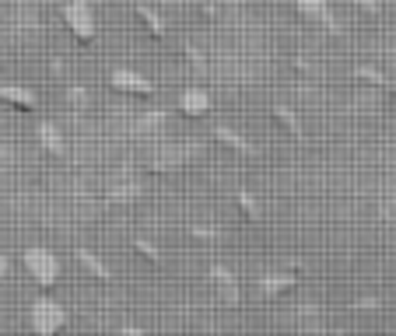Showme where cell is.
<instances>
[{"instance_id": "obj_2", "label": "cell", "mask_w": 396, "mask_h": 336, "mask_svg": "<svg viewBox=\"0 0 396 336\" xmlns=\"http://www.w3.org/2000/svg\"><path fill=\"white\" fill-rule=\"evenodd\" d=\"M64 323H67V312L60 309V301H53V298H35L32 301V330L39 336L56 333Z\"/></svg>"}, {"instance_id": "obj_6", "label": "cell", "mask_w": 396, "mask_h": 336, "mask_svg": "<svg viewBox=\"0 0 396 336\" xmlns=\"http://www.w3.org/2000/svg\"><path fill=\"white\" fill-rule=\"evenodd\" d=\"M0 102L4 106H14V109H35L39 106L35 92H25L18 85H0Z\"/></svg>"}, {"instance_id": "obj_17", "label": "cell", "mask_w": 396, "mask_h": 336, "mask_svg": "<svg viewBox=\"0 0 396 336\" xmlns=\"http://www.w3.org/2000/svg\"><path fill=\"white\" fill-rule=\"evenodd\" d=\"M354 77H358V81H368L372 88H386V77H383L376 67H358V70H354Z\"/></svg>"}, {"instance_id": "obj_4", "label": "cell", "mask_w": 396, "mask_h": 336, "mask_svg": "<svg viewBox=\"0 0 396 336\" xmlns=\"http://www.w3.org/2000/svg\"><path fill=\"white\" fill-rule=\"evenodd\" d=\"M109 81L116 92H126V95H155V85L148 77H140L137 70H112Z\"/></svg>"}, {"instance_id": "obj_23", "label": "cell", "mask_w": 396, "mask_h": 336, "mask_svg": "<svg viewBox=\"0 0 396 336\" xmlns=\"http://www.w3.org/2000/svg\"><path fill=\"white\" fill-rule=\"evenodd\" d=\"M162 119H165V112H151V116H144V123H140V126L148 130V126H158Z\"/></svg>"}, {"instance_id": "obj_22", "label": "cell", "mask_w": 396, "mask_h": 336, "mask_svg": "<svg viewBox=\"0 0 396 336\" xmlns=\"http://www.w3.org/2000/svg\"><path fill=\"white\" fill-rule=\"evenodd\" d=\"M183 53H186V60H190L193 67H200V70H203V56H200V53H197V49H193V46H190V42L183 46Z\"/></svg>"}, {"instance_id": "obj_13", "label": "cell", "mask_w": 396, "mask_h": 336, "mask_svg": "<svg viewBox=\"0 0 396 336\" xmlns=\"http://www.w3.org/2000/svg\"><path fill=\"white\" fill-rule=\"evenodd\" d=\"M235 207H239V214H242L249 224H256L260 218H263L260 204H256V200H253V193H246V189H235Z\"/></svg>"}, {"instance_id": "obj_16", "label": "cell", "mask_w": 396, "mask_h": 336, "mask_svg": "<svg viewBox=\"0 0 396 336\" xmlns=\"http://www.w3.org/2000/svg\"><path fill=\"white\" fill-rule=\"evenodd\" d=\"M133 249H137V252H140V256H144L151 266H162V263H165V259H162V252H158V249H155L148 238H133Z\"/></svg>"}, {"instance_id": "obj_18", "label": "cell", "mask_w": 396, "mask_h": 336, "mask_svg": "<svg viewBox=\"0 0 396 336\" xmlns=\"http://www.w3.org/2000/svg\"><path fill=\"white\" fill-rule=\"evenodd\" d=\"M190 238H197V242H217L221 231H217V228H207V224H193V228H190Z\"/></svg>"}, {"instance_id": "obj_20", "label": "cell", "mask_w": 396, "mask_h": 336, "mask_svg": "<svg viewBox=\"0 0 396 336\" xmlns=\"http://www.w3.org/2000/svg\"><path fill=\"white\" fill-rule=\"evenodd\" d=\"M319 21H323V25H326V32H330V35H340V32H344V28H340V21H337V18H333V14H330V11H326V14H323V18H319Z\"/></svg>"}, {"instance_id": "obj_25", "label": "cell", "mask_w": 396, "mask_h": 336, "mask_svg": "<svg viewBox=\"0 0 396 336\" xmlns=\"http://www.w3.org/2000/svg\"><path fill=\"white\" fill-rule=\"evenodd\" d=\"M119 333H123V336H140V333H144V330H137V326H123Z\"/></svg>"}, {"instance_id": "obj_21", "label": "cell", "mask_w": 396, "mask_h": 336, "mask_svg": "<svg viewBox=\"0 0 396 336\" xmlns=\"http://www.w3.org/2000/svg\"><path fill=\"white\" fill-rule=\"evenodd\" d=\"M379 305H383L379 298H358V301H354V309H358V312H376Z\"/></svg>"}, {"instance_id": "obj_3", "label": "cell", "mask_w": 396, "mask_h": 336, "mask_svg": "<svg viewBox=\"0 0 396 336\" xmlns=\"http://www.w3.org/2000/svg\"><path fill=\"white\" fill-rule=\"evenodd\" d=\"M64 21H67V28L74 32L78 42H92V39H95V14H92L88 0H71V4H64Z\"/></svg>"}, {"instance_id": "obj_7", "label": "cell", "mask_w": 396, "mask_h": 336, "mask_svg": "<svg viewBox=\"0 0 396 336\" xmlns=\"http://www.w3.org/2000/svg\"><path fill=\"white\" fill-rule=\"evenodd\" d=\"M133 14H137V21L144 25V32H148L155 42H165V25H162V18H158L148 4H133Z\"/></svg>"}, {"instance_id": "obj_10", "label": "cell", "mask_w": 396, "mask_h": 336, "mask_svg": "<svg viewBox=\"0 0 396 336\" xmlns=\"http://www.w3.org/2000/svg\"><path fill=\"white\" fill-rule=\"evenodd\" d=\"M298 280L292 273H263L260 277V291L267 294V298H274V294H284V291H292Z\"/></svg>"}, {"instance_id": "obj_8", "label": "cell", "mask_w": 396, "mask_h": 336, "mask_svg": "<svg viewBox=\"0 0 396 336\" xmlns=\"http://www.w3.org/2000/svg\"><path fill=\"white\" fill-rule=\"evenodd\" d=\"M214 137H217L224 147H232L235 154H242V158H253V154H256V147H253L246 137H239L235 130H228V126H214Z\"/></svg>"}, {"instance_id": "obj_19", "label": "cell", "mask_w": 396, "mask_h": 336, "mask_svg": "<svg viewBox=\"0 0 396 336\" xmlns=\"http://www.w3.org/2000/svg\"><path fill=\"white\" fill-rule=\"evenodd\" d=\"M67 102H71V106H85V102H88V92H85L81 85H74V88L67 92Z\"/></svg>"}, {"instance_id": "obj_5", "label": "cell", "mask_w": 396, "mask_h": 336, "mask_svg": "<svg viewBox=\"0 0 396 336\" xmlns=\"http://www.w3.org/2000/svg\"><path fill=\"white\" fill-rule=\"evenodd\" d=\"M210 280L221 287V294H224V298H228V305L235 309V305H239V298H242V294H239V280H235V273H232V270H224L221 263H214V266H210Z\"/></svg>"}, {"instance_id": "obj_24", "label": "cell", "mask_w": 396, "mask_h": 336, "mask_svg": "<svg viewBox=\"0 0 396 336\" xmlns=\"http://www.w3.org/2000/svg\"><path fill=\"white\" fill-rule=\"evenodd\" d=\"M358 7L361 11H368V14H379L383 7H379V0H358Z\"/></svg>"}, {"instance_id": "obj_27", "label": "cell", "mask_w": 396, "mask_h": 336, "mask_svg": "<svg viewBox=\"0 0 396 336\" xmlns=\"http://www.w3.org/2000/svg\"><path fill=\"white\" fill-rule=\"evenodd\" d=\"M386 88H390V92H393V95H396V81H386Z\"/></svg>"}, {"instance_id": "obj_15", "label": "cell", "mask_w": 396, "mask_h": 336, "mask_svg": "<svg viewBox=\"0 0 396 336\" xmlns=\"http://www.w3.org/2000/svg\"><path fill=\"white\" fill-rule=\"evenodd\" d=\"M295 7L305 14V18H312V21H319L330 7H326V0H295Z\"/></svg>"}, {"instance_id": "obj_9", "label": "cell", "mask_w": 396, "mask_h": 336, "mask_svg": "<svg viewBox=\"0 0 396 336\" xmlns=\"http://www.w3.org/2000/svg\"><path fill=\"white\" fill-rule=\"evenodd\" d=\"M179 109L186 112L190 119H200V116H207V109H210V99H207V92L190 88V92H183V99H179Z\"/></svg>"}, {"instance_id": "obj_14", "label": "cell", "mask_w": 396, "mask_h": 336, "mask_svg": "<svg viewBox=\"0 0 396 336\" xmlns=\"http://www.w3.org/2000/svg\"><path fill=\"white\" fill-rule=\"evenodd\" d=\"M274 119H277V126H281V130H288V133H292V137H295V140H301V123H298V116L292 109H284V106H274Z\"/></svg>"}, {"instance_id": "obj_26", "label": "cell", "mask_w": 396, "mask_h": 336, "mask_svg": "<svg viewBox=\"0 0 396 336\" xmlns=\"http://www.w3.org/2000/svg\"><path fill=\"white\" fill-rule=\"evenodd\" d=\"M7 270H11V263H7V256H0V280L7 277Z\"/></svg>"}, {"instance_id": "obj_1", "label": "cell", "mask_w": 396, "mask_h": 336, "mask_svg": "<svg viewBox=\"0 0 396 336\" xmlns=\"http://www.w3.org/2000/svg\"><path fill=\"white\" fill-rule=\"evenodd\" d=\"M25 270L32 273V280H35L39 287H53V284L60 280V259H56L49 249H42V245L25 249Z\"/></svg>"}, {"instance_id": "obj_11", "label": "cell", "mask_w": 396, "mask_h": 336, "mask_svg": "<svg viewBox=\"0 0 396 336\" xmlns=\"http://www.w3.org/2000/svg\"><path fill=\"white\" fill-rule=\"evenodd\" d=\"M74 256H78L81 270H88V273L95 277V280H102V284H109V280H112V270H109V266L102 263V259L95 256V252H88V249H78Z\"/></svg>"}, {"instance_id": "obj_12", "label": "cell", "mask_w": 396, "mask_h": 336, "mask_svg": "<svg viewBox=\"0 0 396 336\" xmlns=\"http://www.w3.org/2000/svg\"><path fill=\"white\" fill-rule=\"evenodd\" d=\"M35 137H39V144H42V147H46L49 154H64V137H60L56 123H39Z\"/></svg>"}]
</instances>
